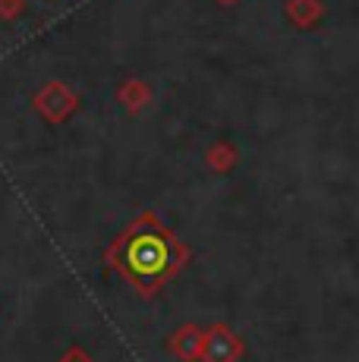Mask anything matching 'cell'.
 Returning <instances> with one entry per match:
<instances>
[{"mask_svg":"<svg viewBox=\"0 0 359 362\" xmlns=\"http://www.w3.org/2000/svg\"><path fill=\"white\" fill-rule=\"evenodd\" d=\"M164 259V249L158 246V243H136L133 249H129V264H133L136 271H142V274H148V271H155L158 264Z\"/></svg>","mask_w":359,"mask_h":362,"instance_id":"1","label":"cell"}]
</instances>
